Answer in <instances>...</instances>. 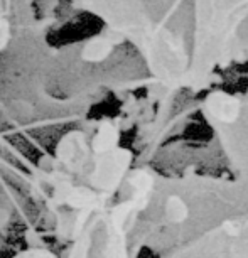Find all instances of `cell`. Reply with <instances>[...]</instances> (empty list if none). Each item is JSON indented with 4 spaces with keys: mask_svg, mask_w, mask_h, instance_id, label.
<instances>
[{
    "mask_svg": "<svg viewBox=\"0 0 248 258\" xmlns=\"http://www.w3.org/2000/svg\"><path fill=\"white\" fill-rule=\"evenodd\" d=\"M118 140L115 121L100 120L91 128L66 132L52 152L39 159L31 194L42 213L41 231L51 248L70 245L125 181L130 152Z\"/></svg>",
    "mask_w": 248,
    "mask_h": 258,
    "instance_id": "cell-1",
    "label": "cell"
},
{
    "mask_svg": "<svg viewBox=\"0 0 248 258\" xmlns=\"http://www.w3.org/2000/svg\"><path fill=\"white\" fill-rule=\"evenodd\" d=\"M137 52L155 86L194 93L196 19L193 0H75Z\"/></svg>",
    "mask_w": 248,
    "mask_h": 258,
    "instance_id": "cell-2",
    "label": "cell"
},
{
    "mask_svg": "<svg viewBox=\"0 0 248 258\" xmlns=\"http://www.w3.org/2000/svg\"><path fill=\"white\" fill-rule=\"evenodd\" d=\"M196 19L193 90L201 93L228 68L233 41L248 17V0H193Z\"/></svg>",
    "mask_w": 248,
    "mask_h": 258,
    "instance_id": "cell-3",
    "label": "cell"
},
{
    "mask_svg": "<svg viewBox=\"0 0 248 258\" xmlns=\"http://www.w3.org/2000/svg\"><path fill=\"white\" fill-rule=\"evenodd\" d=\"M248 62V17L243 21V24L238 29L235 41H233L230 56H228V70L235 66H241Z\"/></svg>",
    "mask_w": 248,
    "mask_h": 258,
    "instance_id": "cell-4",
    "label": "cell"
},
{
    "mask_svg": "<svg viewBox=\"0 0 248 258\" xmlns=\"http://www.w3.org/2000/svg\"><path fill=\"white\" fill-rule=\"evenodd\" d=\"M11 258H61V255L49 246H24Z\"/></svg>",
    "mask_w": 248,
    "mask_h": 258,
    "instance_id": "cell-5",
    "label": "cell"
}]
</instances>
